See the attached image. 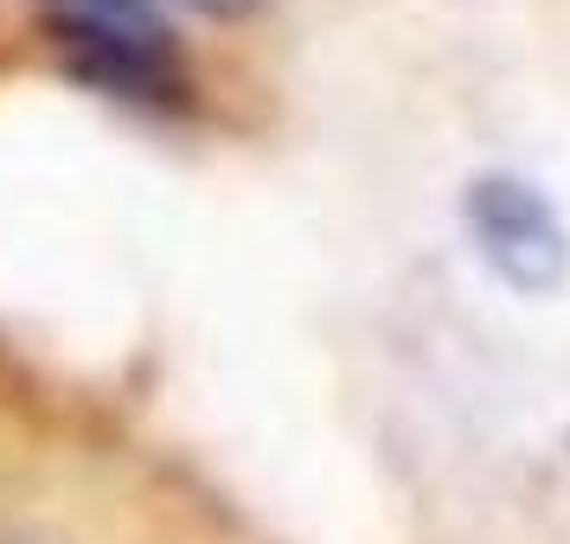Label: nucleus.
<instances>
[{
	"instance_id": "f257e3e1",
	"label": "nucleus",
	"mask_w": 570,
	"mask_h": 544,
	"mask_svg": "<svg viewBox=\"0 0 570 544\" xmlns=\"http://www.w3.org/2000/svg\"><path fill=\"white\" fill-rule=\"evenodd\" d=\"M46 32L65 71L109 97L174 90V32L160 0H46Z\"/></svg>"
},
{
	"instance_id": "f03ea898",
	"label": "nucleus",
	"mask_w": 570,
	"mask_h": 544,
	"mask_svg": "<svg viewBox=\"0 0 570 544\" xmlns=\"http://www.w3.org/2000/svg\"><path fill=\"white\" fill-rule=\"evenodd\" d=\"M462 231L513 295H551L570 276V225L525 174H474L462 192Z\"/></svg>"
}]
</instances>
